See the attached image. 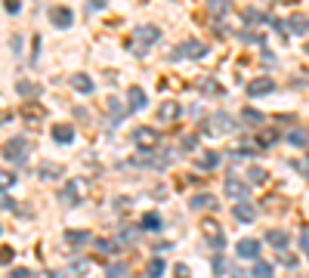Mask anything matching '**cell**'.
<instances>
[{"label":"cell","mask_w":309,"mask_h":278,"mask_svg":"<svg viewBox=\"0 0 309 278\" xmlns=\"http://www.w3.org/2000/svg\"><path fill=\"white\" fill-rule=\"evenodd\" d=\"M142 229L145 232H158V229H164V219L158 216V213H145L142 216Z\"/></svg>","instance_id":"20"},{"label":"cell","mask_w":309,"mask_h":278,"mask_svg":"<svg viewBox=\"0 0 309 278\" xmlns=\"http://www.w3.org/2000/svg\"><path fill=\"white\" fill-rule=\"evenodd\" d=\"M145 275H148V278H161V275H164V260H161V257H155L152 263H148Z\"/></svg>","instance_id":"23"},{"label":"cell","mask_w":309,"mask_h":278,"mask_svg":"<svg viewBox=\"0 0 309 278\" xmlns=\"http://www.w3.org/2000/svg\"><path fill=\"white\" fill-rule=\"evenodd\" d=\"M247 176H250V182H263V179H266V173H263L260 167H247Z\"/></svg>","instance_id":"35"},{"label":"cell","mask_w":309,"mask_h":278,"mask_svg":"<svg viewBox=\"0 0 309 278\" xmlns=\"http://www.w3.org/2000/svg\"><path fill=\"white\" fill-rule=\"evenodd\" d=\"M235 130V121L229 118L226 111H216L213 118H210V124H207V133H213V136H226V133H232Z\"/></svg>","instance_id":"4"},{"label":"cell","mask_w":309,"mask_h":278,"mask_svg":"<svg viewBox=\"0 0 309 278\" xmlns=\"http://www.w3.org/2000/svg\"><path fill=\"white\" fill-rule=\"evenodd\" d=\"M189 204H192V210H204V207H213L216 198H213V195H207V192H201V195H195Z\"/></svg>","instance_id":"19"},{"label":"cell","mask_w":309,"mask_h":278,"mask_svg":"<svg viewBox=\"0 0 309 278\" xmlns=\"http://www.w3.org/2000/svg\"><path fill=\"white\" fill-rule=\"evenodd\" d=\"M31 155V142L25 136H16V139H9V142L3 145V158L6 161H25Z\"/></svg>","instance_id":"1"},{"label":"cell","mask_w":309,"mask_h":278,"mask_svg":"<svg viewBox=\"0 0 309 278\" xmlns=\"http://www.w3.org/2000/svg\"><path fill=\"white\" fill-rule=\"evenodd\" d=\"M300 247L309 253V226H303V229H300Z\"/></svg>","instance_id":"37"},{"label":"cell","mask_w":309,"mask_h":278,"mask_svg":"<svg viewBox=\"0 0 309 278\" xmlns=\"http://www.w3.org/2000/svg\"><path fill=\"white\" fill-rule=\"evenodd\" d=\"M105 105H108V111L114 114V118H124V102H121L118 96H108V102H105Z\"/></svg>","instance_id":"27"},{"label":"cell","mask_w":309,"mask_h":278,"mask_svg":"<svg viewBox=\"0 0 309 278\" xmlns=\"http://www.w3.org/2000/svg\"><path fill=\"white\" fill-rule=\"evenodd\" d=\"M210 9H213V13H229L232 3H229V0H210Z\"/></svg>","instance_id":"33"},{"label":"cell","mask_w":309,"mask_h":278,"mask_svg":"<svg viewBox=\"0 0 309 278\" xmlns=\"http://www.w3.org/2000/svg\"><path fill=\"white\" fill-rule=\"evenodd\" d=\"M16 182V176L13 173H6V170H0V189H9V185Z\"/></svg>","instance_id":"36"},{"label":"cell","mask_w":309,"mask_h":278,"mask_svg":"<svg viewBox=\"0 0 309 278\" xmlns=\"http://www.w3.org/2000/svg\"><path fill=\"white\" fill-rule=\"evenodd\" d=\"M250 272H254V278H272V266L269 263H257Z\"/></svg>","instance_id":"29"},{"label":"cell","mask_w":309,"mask_h":278,"mask_svg":"<svg viewBox=\"0 0 309 278\" xmlns=\"http://www.w3.org/2000/svg\"><path fill=\"white\" fill-rule=\"evenodd\" d=\"M176 118H179V105H176L173 99H167L164 105L158 108V121H161V124H170V121H176Z\"/></svg>","instance_id":"13"},{"label":"cell","mask_w":309,"mask_h":278,"mask_svg":"<svg viewBox=\"0 0 309 278\" xmlns=\"http://www.w3.org/2000/svg\"><path fill=\"white\" fill-rule=\"evenodd\" d=\"M77 192H84V179H71V182H68V185H65L62 201H68V204H71V201H77V198H81Z\"/></svg>","instance_id":"17"},{"label":"cell","mask_w":309,"mask_h":278,"mask_svg":"<svg viewBox=\"0 0 309 278\" xmlns=\"http://www.w3.org/2000/svg\"><path fill=\"white\" fill-rule=\"evenodd\" d=\"M0 210H13V198L6 192H0Z\"/></svg>","instance_id":"38"},{"label":"cell","mask_w":309,"mask_h":278,"mask_svg":"<svg viewBox=\"0 0 309 278\" xmlns=\"http://www.w3.org/2000/svg\"><path fill=\"white\" fill-rule=\"evenodd\" d=\"M207 56V46L201 40H186L176 53H170V59H204Z\"/></svg>","instance_id":"3"},{"label":"cell","mask_w":309,"mask_h":278,"mask_svg":"<svg viewBox=\"0 0 309 278\" xmlns=\"http://www.w3.org/2000/svg\"><path fill=\"white\" fill-rule=\"evenodd\" d=\"M223 192L229 195V198H235V201H244L247 195H250V185H247V182H241V179H235V176H226Z\"/></svg>","instance_id":"6"},{"label":"cell","mask_w":309,"mask_h":278,"mask_svg":"<svg viewBox=\"0 0 309 278\" xmlns=\"http://www.w3.org/2000/svg\"><path fill=\"white\" fill-rule=\"evenodd\" d=\"M0 232H3V229H0Z\"/></svg>","instance_id":"46"},{"label":"cell","mask_w":309,"mask_h":278,"mask_svg":"<svg viewBox=\"0 0 309 278\" xmlns=\"http://www.w3.org/2000/svg\"><path fill=\"white\" fill-rule=\"evenodd\" d=\"M9 257H13V250H0V263H6Z\"/></svg>","instance_id":"43"},{"label":"cell","mask_w":309,"mask_h":278,"mask_svg":"<svg viewBox=\"0 0 309 278\" xmlns=\"http://www.w3.org/2000/svg\"><path fill=\"white\" fill-rule=\"evenodd\" d=\"M13 278H31V272H28V269H25V272L19 269V272H13Z\"/></svg>","instance_id":"44"},{"label":"cell","mask_w":309,"mask_h":278,"mask_svg":"<svg viewBox=\"0 0 309 278\" xmlns=\"http://www.w3.org/2000/svg\"><path fill=\"white\" fill-rule=\"evenodd\" d=\"M235 250H238V257H241V260H257V257H260V241L241 238V241L235 244Z\"/></svg>","instance_id":"8"},{"label":"cell","mask_w":309,"mask_h":278,"mask_svg":"<svg viewBox=\"0 0 309 278\" xmlns=\"http://www.w3.org/2000/svg\"><path fill=\"white\" fill-rule=\"evenodd\" d=\"M198 87H201V90H207V93H213V96H220V93H223V87H220V84H216V80H210V77H204V80H198Z\"/></svg>","instance_id":"28"},{"label":"cell","mask_w":309,"mask_h":278,"mask_svg":"<svg viewBox=\"0 0 309 278\" xmlns=\"http://www.w3.org/2000/svg\"><path fill=\"white\" fill-rule=\"evenodd\" d=\"M145 93H142V87H130L127 90V105H130V111H142L145 108Z\"/></svg>","instance_id":"11"},{"label":"cell","mask_w":309,"mask_h":278,"mask_svg":"<svg viewBox=\"0 0 309 278\" xmlns=\"http://www.w3.org/2000/svg\"><path fill=\"white\" fill-rule=\"evenodd\" d=\"M247 96H269V93H275V80L272 77H254L247 80Z\"/></svg>","instance_id":"5"},{"label":"cell","mask_w":309,"mask_h":278,"mask_svg":"<svg viewBox=\"0 0 309 278\" xmlns=\"http://www.w3.org/2000/svg\"><path fill=\"white\" fill-rule=\"evenodd\" d=\"M71 9H65V6H53L50 9V22H53V25L56 28H68V25H71Z\"/></svg>","instance_id":"10"},{"label":"cell","mask_w":309,"mask_h":278,"mask_svg":"<svg viewBox=\"0 0 309 278\" xmlns=\"http://www.w3.org/2000/svg\"><path fill=\"white\" fill-rule=\"evenodd\" d=\"M306 53H309V46H306Z\"/></svg>","instance_id":"45"},{"label":"cell","mask_w":309,"mask_h":278,"mask_svg":"<svg viewBox=\"0 0 309 278\" xmlns=\"http://www.w3.org/2000/svg\"><path fill=\"white\" fill-rule=\"evenodd\" d=\"M53 139H56L59 145L74 142V127H71V124H56V127H53Z\"/></svg>","instance_id":"12"},{"label":"cell","mask_w":309,"mask_h":278,"mask_svg":"<svg viewBox=\"0 0 309 278\" xmlns=\"http://www.w3.org/2000/svg\"><path fill=\"white\" fill-rule=\"evenodd\" d=\"M229 269H232V266H229L223 257H213V275H226Z\"/></svg>","instance_id":"31"},{"label":"cell","mask_w":309,"mask_h":278,"mask_svg":"<svg viewBox=\"0 0 309 278\" xmlns=\"http://www.w3.org/2000/svg\"><path fill=\"white\" fill-rule=\"evenodd\" d=\"M288 31H294V34H306V31H309V19L294 16V19H291V25H288Z\"/></svg>","instance_id":"22"},{"label":"cell","mask_w":309,"mask_h":278,"mask_svg":"<svg viewBox=\"0 0 309 278\" xmlns=\"http://www.w3.org/2000/svg\"><path fill=\"white\" fill-rule=\"evenodd\" d=\"M158 37H161V31H158L155 25H139V28H136V40H145V43H155Z\"/></svg>","instance_id":"16"},{"label":"cell","mask_w":309,"mask_h":278,"mask_svg":"<svg viewBox=\"0 0 309 278\" xmlns=\"http://www.w3.org/2000/svg\"><path fill=\"white\" fill-rule=\"evenodd\" d=\"M124 275H127L124 266H108V278H124Z\"/></svg>","instance_id":"39"},{"label":"cell","mask_w":309,"mask_h":278,"mask_svg":"<svg viewBox=\"0 0 309 278\" xmlns=\"http://www.w3.org/2000/svg\"><path fill=\"white\" fill-rule=\"evenodd\" d=\"M241 118H244V124H250V127H260V124H263V114H260L257 108H244Z\"/></svg>","instance_id":"25"},{"label":"cell","mask_w":309,"mask_h":278,"mask_svg":"<svg viewBox=\"0 0 309 278\" xmlns=\"http://www.w3.org/2000/svg\"><path fill=\"white\" fill-rule=\"evenodd\" d=\"M3 3H6V9H9V13H19V6H22L19 0H3Z\"/></svg>","instance_id":"42"},{"label":"cell","mask_w":309,"mask_h":278,"mask_svg":"<svg viewBox=\"0 0 309 278\" xmlns=\"http://www.w3.org/2000/svg\"><path fill=\"white\" fill-rule=\"evenodd\" d=\"M173 269H176V278H192V275H189V266L179 263V266H173Z\"/></svg>","instance_id":"40"},{"label":"cell","mask_w":309,"mask_h":278,"mask_svg":"<svg viewBox=\"0 0 309 278\" xmlns=\"http://www.w3.org/2000/svg\"><path fill=\"white\" fill-rule=\"evenodd\" d=\"M229 275H232V278H247V272L238 269V266H232V269H229Z\"/></svg>","instance_id":"41"},{"label":"cell","mask_w":309,"mask_h":278,"mask_svg":"<svg viewBox=\"0 0 309 278\" xmlns=\"http://www.w3.org/2000/svg\"><path fill=\"white\" fill-rule=\"evenodd\" d=\"M288 142H291V145H297V148H306V145H309V133L303 130V127H297V130H291V133H288Z\"/></svg>","instance_id":"18"},{"label":"cell","mask_w":309,"mask_h":278,"mask_svg":"<svg viewBox=\"0 0 309 278\" xmlns=\"http://www.w3.org/2000/svg\"><path fill=\"white\" fill-rule=\"evenodd\" d=\"M65 241L74 244V247H81L84 241H90V232H65Z\"/></svg>","instance_id":"24"},{"label":"cell","mask_w":309,"mask_h":278,"mask_svg":"<svg viewBox=\"0 0 309 278\" xmlns=\"http://www.w3.org/2000/svg\"><path fill=\"white\" fill-rule=\"evenodd\" d=\"M201 235L207 238L210 247L223 250V244H226V232H223V226L216 223V219H204V223H201Z\"/></svg>","instance_id":"2"},{"label":"cell","mask_w":309,"mask_h":278,"mask_svg":"<svg viewBox=\"0 0 309 278\" xmlns=\"http://www.w3.org/2000/svg\"><path fill=\"white\" fill-rule=\"evenodd\" d=\"M266 241H269L275 250H284L291 238H288V232H281V229H269V232H266Z\"/></svg>","instance_id":"14"},{"label":"cell","mask_w":309,"mask_h":278,"mask_svg":"<svg viewBox=\"0 0 309 278\" xmlns=\"http://www.w3.org/2000/svg\"><path fill=\"white\" fill-rule=\"evenodd\" d=\"M198 164H201V170H213L216 164H220V155H213V152H204Z\"/></svg>","instance_id":"26"},{"label":"cell","mask_w":309,"mask_h":278,"mask_svg":"<svg viewBox=\"0 0 309 278\" xmlns=\"http://www.w3.org/2000/svg\"><path fill=\"white\" fill-rule=\"evenodd\" d=\"M232 216L238 219V223H254L257 207L250 204V201H235V207H232Z\"/></svg>","instance_id":"7"},{"label":"cell","mask_w":309,"mask_h":278,"mask_svg":"<svg viewBox=\"0 0 309 278\" xmlns=\"http://www.w3.org/2000/svg\"><path fill=\"white\" fill-rule=\"evenodd\" d=\"M87 272H90V263H87V260L71 263V275H87Z\"/></svg>","instance_id":"34"},{"label":"cell","mask_w":309,"mask_h":278,"mask_svg":"<svg viewBox=\"0 0 309 278\" xmlns=\"http://www.w3.org/2000/svg\"><path fill=\"white\" fill-rule=\"evenodd\" d=\"M133 139H136V142H139L142 148H148V152H152V148L158 145V130H148V127H139V130L133 133Z\"/></svg>","instance_id":"9"},{"label":"cell","mask_w":309,"mask_h":278,"mask_svg":"<svg viewBox=\"0 0 309 278\" xmlns=\"http://www.w3.org/2000/svg\"><path fill=\"white\" fill-rule=\"evenodd\" d=\"M71 87L77 90V93H93V80H90V74H84V71H77V74H71Z\"/></svg>","instance_id":"15"},{"label":"cell","mask_w":309,"mask_h":278,"mask_svg":"<svg viewBox=\"0 0 309 278\" xmlns=\"http://www.w3.org/2000/svg\"><path fill=\"white\" fill-rule=\"evenodd\" d=\"M93 244H96V250H99V253H114V250H118V247H114V241H102V238H99V241H93Z\"/></svg>","instance_id":"32"},{"label":"cell","mask_w":309,"mask_h":278,"mask_svg":"<svg viewBox=\"0 0 309 278\" xmlns=\"http://www.w3.org/2000/svg\"><path fill=\"white\" fill-rule=\"evenodd\" d=\"M56 176H59V167L56 164H43L40 167V179H56Z\"/></svg>","instance_id":"30"},{"label":"cell","mask_w":309,"mask_h":278,"mask_svg":"<svg viewBox=\"0 0 309 278\" xmlns=\"http://www.w3.org/2000/svg\"><path fill=\"white\" fill-rule=\"evenodd\" d=\"M16 90H19L25 99H34V96L40 93V87H37V84H31V80H19V84H16Z\"/></svg>","instance_id":"21"}]
</instances>
